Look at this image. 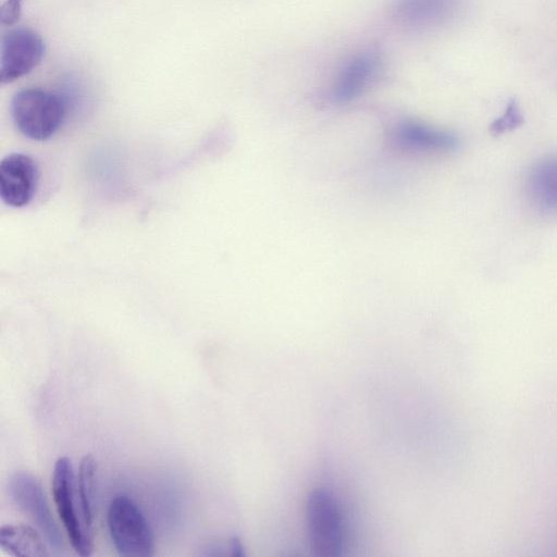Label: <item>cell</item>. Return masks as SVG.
Masks as SVG:
<instances>
[{
  "label": "cell",
  "mask_w": 557,
  "mask_h": 557,
  "mask_svg": "<svg viewBox=\"0 0 557 557\" xmlns=\"http://www.w3.org/2000/svg\"><path fill=\"white\" fill-rule=\"evenodd\" d=\"M11 114L15 126L25 137L41 141L49 139L62 125L65 103L55 94L27 88L13 96Z\"/></svg>",
  "instance_id": "obj_1"
},
{
  "label": "cell",
  "mask_w": 557,
  "mask_h": 557,
  "mask_svg": "<svg viewBox=\"0 0 557 557\" xmlns=\"http://www.w3.org/2000/svg\"><path fill=\"white\" fill-rule=\"evenodd\" d=\"M108 527L117 553L126 557H150L154 554L151 527L136 503L125 496L115 497L109 507Z\"/></svg>",
  "instance_id": "obj_2"
},
{
  "label": "cell",
  "mask_w": 557,
  "mask_h": 557,
  "mask_svg": "<svg viewBox=\"0 0 557 557\" xmlns=\"http://www.w3.org/2000/svg\"><path fill=\"white\" fill-rule=\"evenodd\" d=\"M9 491L17 508L36 525L53 553L63 554V537L39 480L27 471H16L10 479Z\"/></svg>",
  "instance_id": "obj_3"
},
{
  "label": "cell",
  "mask_w": 557,
  "mask_h": 557,
  "mask_svg": "<svg viewBox=\"0 0 557 557\" xmlns=\"http://www.w3.org/2000/svg\"><path fill=\"white\" fill-rule=\"evenodd\" d=\"M306 516L308 539L313 555L339 556L343 533L339 511L332 494L324 488L312 491L308 497Z\"/></svg>",
  "instance_id": "obj_4"
},
{
  "label": "cell",
  "mask_w": 557,
  "mask_h": 557,
  "mask_svg": "<svg viewBox=\"0 0 557 557\" xmlns=\"http://www.w3.org/2000/svg\"><path fill=\"white\" fill-rule=\"evenodd\" d=\"M75 478L71 460L58 458L52 474V494L58 513L75 552L83 556L92 553L90 531L81 522L75 507Z\"/></svg>",
  "instance_id": "obj_5"
},
{
  "label": "cell",
  "mask_w": 557,
  "mask_h": 557,
  "mask_svg": "<svg viewBox=\"0 0 557 557\" xmlns=\"http://www.w3.org/2000/svg\"><path fill=\"white\" fill-rule=\"evenodd\" d=\"M45 54V42L33 29L9 30L1 38L0 82L11 83L32 72Z\"/></svg>",
  "instance_id": "obj_6"
},
{
  "label": "cell",
  "mask_w": 557,
  "mask_h": 557,
  "mask_svg": "<svg viewBox=\"0 0 557 557\" xmlns=\"http://www.w3.org/2000/svg\"><path fill=\"white\" fill-rule=\"evenodd\" d=\"M380 70L381 59L376 52L367 50L352 54L335 71L329 97L337 103L357 98L372 85Z\"/></svg>",
  "instance_id": "obj_7"
},
{
  "label": "cell",
  "mask_w": 557,
  "mask_h": 557,
  "mask_svg": "<svg viewBox=\"0 0 557 557\" xmlns=\"http://www.w3.org/2000/svg\"><path fill=\"white\" fill-rule=\"evenodd\" d=\"M37 181V165L30 156L11 153L0 161V197L5 205L14 208L28 205Z\"/></svg>",
  "instance_id": "obj_8"
},
{
  "label": "cell",
  "mask_w": 557,
  "mask_h": 557,
  "mask_svg": "<svg viewBox=\"0 0 557 557\" xmlns=\"http://www.w3.org/2000/svg\"><path fill=\"white\" fill-rule=\"evenodd\" d=\"M391 138L398 149L418 153H445L458 145L454 134L416 121L399 123Z\"/></svg>",
  "instance_id": "obj_9"
},
{
  "label": "cell",
  "mask_w": 557,
  "mask_h": 557,
  "mask_svg": "<svg viewBox=\"0 0 557 557\" xmlns=\"http://www.w3.org/2000/svg\"><path fill=\"white\" fill-rule=\"evenodd\" d=\"M524 194L537 213L557 214V154L546 156L531 166L524 182Z\"/></svg>",
  "instance_id": "obj_10"
},
{
  "label": "cell",
  "mask_w": 557,
  "mask_h": 557,
  "mask_svg": "<svg viewBox=\"0 0 557 557\" xmlns=\"http://www.w3.org/2000/svg\"><path fill=\"white\" fill-rule=\"evenodd\" d=\"M449 0H394L391 15L397 25L418 32L442 18Z\"/></svg>",
  "instance_id": "obj_11"
},
{
  "label": "cell",
  "mask_w": 557,
  "mask_h": 557,
  "mask_svg": "<svg viewBox=\"0 0 557 557\" xmlns=\"http://www.w3.org/2000/svg\"><path fill=\"white\" fill-rule=\"evenodd\" d=\"M0 547L14 557H47L51 554L41 533L27 524L2 525Z\"/></svg>",
  "instance_id": "obj_12"
},
{
  "label": "cell",
  "mask_w": 557,
  "mask_h": 557,
  "mask_svg": "<svg viewBox=\"0 0 557 557\" xmlns=\"http://www.w3.org/2000/svg\"><path fill=\"white\" fill-rule=\"evenodd\" d=\"M97 463L92 455H86L81 460L77 475V494L79 497L81 517L85 527L91 531L95 475Z\"/></svg>",
  "instance_id": "obj_13"
},
{
  "label": "cell",
  "mask_w": 557,
  "mask_h": 557,
  "mask_svg": "<svg viewBox=\"0 0 557 557\" xmlns=\"http://www.w3.org/2000/svg\"><path fill=\"white\" fill-rule=\"evenodd\" d=\"M523 122L520 108L516 100H511L504 114L496 119L491 125V133L494 135H500L506 132L512 131L520 126Z\"/></svg>",
  "instance_id": "obj_14"
},
{
  "label": "cell",
  "mask_w": 557,
  "mask_h": 557,
  "mask_svg": "<svg viewBox=\"0 0 557 557\" xmlns=\"http://www.w3.org/2000/svg\"><path fill=\"white\" fill-rule=\"evenodd\" d=\"M22 0H7L0 9V23L3 26L15 24L21 16Z\"/></svg>",
  "instance_id": "obj_15"
},
{
  "label": "cell",
  "mask_w": 557,
  "mask_h": 557,
  "mask_svg": "<svg viewBox=\"0 0 557 557\" xmlns=\"http://www.w3.org/2000/svg\"><path fill=\"white\" fill-rule=\"evenodd\" d=\"M231 554L233 556H244V548L236 536H233L230 542Z\"/></svg>",
  "instance_id": "obj_16"
}]
</instances>
